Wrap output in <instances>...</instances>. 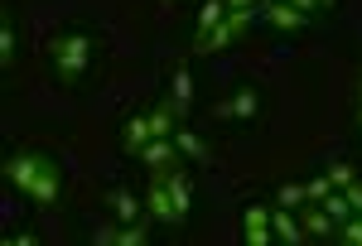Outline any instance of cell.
<instances>
[{"instance_id": "30bf717a", "label": "cell", "mask_w": 362, "mask_h": 246, "mask_svg": "<svg viewBox=\"0 0 362 246\" xmlns=\"http://www.w3.org/2000/svg\"><path fill=\"white\" fill-rule=\"evenodd\" d=\"M169 107L179 111V121L194 111V78H189V68H184V63L169 73Z\"/></svg>"}, {"instance_id": "2e32d148", "label": "cell", "mask_w": 362, "mask_h": 246, "mask_svg": "<svg viewBox=\"0 0 362 246\" xmlns=\"http://www.w3.org/2000/svg\"><path fill=\"white\" fill-rule=\"evenodd\" d=\"M227 20V0H208L203 10H198V34H208L213 25H223Z\"/></svg>"}, {"instance_id": "f546056e", "label": "cell", "mask_w": 362, "mask_h": 246, "mask_svg": "<svg viewBox=\"0 0 362 246\" xmlns=\"http://www.w3.org/2000/svg\"><path fill=\"white\" fill-rule=\"evenodd\" d=\"M169 5H179V0H169Z\"/></svg>"}, {"instance_id": "4fadbf2b", "label": "cell", "mask_w": 362, "mask_h": 246, "mask_svg": "<svg viewBox=\"0 0 362 246\" xmlns=\"http://www.w3.org/2000/svg\"><path fill=\"white\" fill-rule=\"evenodd\" d=\"M121 145H126V155H140L150 145V116H131L121 126Z\"/></svg>"}, {"instance_id": "83f0119b", "label": "cell", "mask_w": 362, "mask_h": 246, "mask_svg": "<svg viewBox=\"0 0 362 246\" xmlns=\"http://www.w3.org/2000/svg\"><path fill=\"white\" fill-rule=\"evenodd\" d=\"M358 126H362V97H358Z\"/></svg>"}, {"instance_id": "cb8c5ba5", "label": "cell", "mask_w": 362, "mask_h": 246, "mask_svg": "<svg viewBox=\"0 0 362 246\" xmlns=\"http://www.w3.org/2000/svg\"><path fill=\"white\" fill-rule=\"evenodd\" d=\"M285 5H295V10H305V15H319V10H329L334 0H285Z\"/></svg>"}, {"instance_id": "ffe728a7", "label": "cell", "mask_w": 362, "mask_h": 246, "mask_svg": "<svg viewBox=\"0 0 362 246\" xmlns=\"http://www.w3.org/2000/svg\"><path fill=\"white\" fill-rule=\"evenodd\" d=\"M334 242H343V246H362V218H358V213H353V218L338 227V237H334Z\"/></svg>"}, {"instance_id": "5bb4252c", "label": "cell", "mask_w": 362, "mask_h": 246, "mask_svg": "<svg viewBox=\"0 0 362 246\" xmlns=\"http://www.w3.org/2000/svg\"><path fill=\"white\" fill-rule=\"evenodd\" d=\"M107 203L116 208V218H121V222H140V198L131 189H112V193H107Z\"/></svg>"}, {"instance_id": "ba28073f", "label": "cell", "mask_w": 362, "mask_h": 246, "mask_svg": "<svg viewBox=\"0 0 362 246\" xmlns=\"http://www.w3.org/2000/svg\"><path fill=\"white\" fill-rule=\"evenodd\" d=\"M261 111V92L256 87H242V92H232L223 107H218V121H251Z\"/></svg>"}, {"instance_id": "7402d4cb", "label": "cell", "mask_w": 362, "mask_h": 246, "mask_svg": "<svg viewBox=\"0 0 362 246\" xmlns=\"http://www.w3.org/2000/svg\"><path fill=\"white\" fill-rule=\"evenodd\" d=\"M276 203L280 208H305L309 198H305V184H285V189L276 193Z\"/></svg>"}, {"instance_id": "3957f363", "label": "cell", "mask_w": 362, "mask_h": 246, "mask_svg": "<svg viewBox=\"0 0 362 246\" xmlns=\"http://www.w3.org/2000/svg\"><path fill=\"white\" fill-rule=\"evenodd\" d=\"M251 25V10H227L223 25H213L208 34H198L194 44H189V54L194 58H208V54H223V49H232V39L242 34V29Z\"/></svg>"}, {"instance_id": "8992f818", "label": "cell", "mask_w": 362, "mask_h": 246, "mask_svg": "<svg viewBox=\"0 0 362 246\" xmlns=\"http://www.w3.org/2000/svg\"><path fill=\"white\" fill-rule=\"evenodd\" d=\"M271 232H276V242H285V246H305L309 242V232H305V222L295 218V208H271Z\"/></svg>"}, {"instance_id": "484cf974", "label": "cell", "mask_w": 362, "mask_h": 246, "mask_svg": "<svg viewBox=\"0 0 362 246\" xmlns=\"http://www.w3.org/2000/svg\"><path fill=\"white\" fill-rule=\"evenodd\" d=\"M116 232H121V227H97L92 242H97V246H116Z\"/></svg>"}, {"instance_id": "9a60e30c", "label": "cell", "mask_w": 362, "mask_h": 246, "mask_svg": "<svg viewBox=\"0 0 362 246\" xmlns=\"http://www.w3.org/2000/svg\"><path fill=\"white\" fill-rule=\"evenodd\" d=\"M174 145H179V155H184V160H208V145H203V140H198L184 121L174 126Z\"/></svg>"}, {"instance_id": "9c48e42d", "label": "cell", "mask_w": 362, "mask_h": 246, "mask_svg": "<svg viewBox=\"0 0 362 246\" xmlns=\"http://www.w3.org/2000/svg\"><path fill=\"white\" fill-rule=\"evenodd\" d=\"M300 222H305V232L314 237V242H334L338 237V222L329 218L324 203H305V208H300Z\"/></svg>"}, {"instance_id": "8fae6325", "label": "cell", "mask_w": 362, "mask_h": 246, "mask_svg": "<svg viewBox=\"0 0 362 246\" xmlns=\"http://www.w3.org/2000/svg\"><path fill=\"white\" fill-rule=\"evenodd\" d=\"M145 213L155 222H174V193H169L165 179H150V193H145Z\"/></svg>"}, {"instance_id": "6da1fadb", "label": "cell", "mask_w": 362, "mask_h": 246, "mask_svg": "<svg viewBox=\"0 0 362 246\" xmlns=\"http://www.w3.org/2000/svg\"><path fill=\"white\" fill-rule=\"evenodd\" d=\"M0 174H5V184L15 193H25L29 203H39V208H54L63 203V174H58V160L49 150H10L5 164H0Z\"/></svg>"}, {"instance_id": "7c38bea8", "label": "cell", "mask_w": 362, "mask_h": 246, "mask_svg": "<svg viewBox=\"0 0 362 246\" xmlns=\"http://www.w3.org/2000/svg\"><path fill=\"white\" fill-rule=\"evenodd\" d=\"M145 116H150V140H169V136H174V126H179V111L169 107V97L160 102V107H150Z\"/></svg>"}, {"instance_id": "ac0fdd59", "label": "cell", "mask_w": 362, "mask_h": 246, "mask_svg": "<svg viewBox=\"0 0 362 246\" xmlns=\"http://www.w3.org/2000/svg\"><path fill=\"white\" fill-rule=\"evenodd\" d=\"M150 242V227L145 222H126L121 232H116V246H145Z\"/></svg>"}, {"instance_id": "e0dca14e", "label": "cell", "mask_w": 362, "mask_h": 246, "mask_svg": "<svg viewBox=\"0 0 362 246\" xmlns=\"http://www.w3.org/2000/svg\"><path fill=\"white\" fill-rule=\"evenodd\" d=\"M0 68L5 73L15 68V25L10 20H0Z\"/></svg>"}, {"instance_id": "4316f807", "label": "cell", "mask_w": 362, "mask_h": 246, "mask_svg": "<svg viewBox=\"0 0 362 246\" xmlns=\"http://www.w3.org/2000/svg\"><path fill=\"white\" fill-rule=\"evenodd\" d=\"M227 10H256V0H227Z\"/></svg>"}, {"instance_id": "603a6c76", "label": "cell", "mask_w": 362, "mask_h": 246, "mask_svg": "<svg viewBox=\"0 0 362 246\" xmlns=\"http://www.w3.org/2000/svg\"><path fill=\"white\" fill-rule=\"evenodd\" d=\"M329 193H334V184H329V174H319V179H309V184H305V198H309V203H324Z\"/></svg>"}, {"instance_id": "5b68a950", "label": "cell", "mask_w": 362, "mask_h": 246, "mask_svg": "<svg viewBox=\"0 0 362 246\" xmlns=\"http://www.w3.org/2000/svg\"><path fill=\"white\" fill-rule=\"evenodd\" d=\"M242 237H247V246L276 242V232H271V208H266V203H247V213H242Z\"/></svg>"}, {"instance_id": "d6986e66", "label": "cell", "mask_w": 362, "mask_h": 246, "mask_svg": "<svg viewBox=\"0 0 362 246\" xmlns=\"http://www.w3.org/2000/svg\"><path fill=\"white\" fill-rule=\"evenodd\" d=\"M324 208H329V218H334L338 222V227H343V222H348V218H353V203H348V198H343V193H329V198H324Z\"/></svg>"}, {"instance_id": "f1b7e54d", "label": "cell", "mask_w": 362, "mask_h": 246, "mask_svg": "<svg viewBox=\"0 0 362 246\" xmlns=\"http://www.w3.org/2000/svg\"><path fill=\"white\" fill-rule=\"evenodd\" d=\"M358 97H362V78H358Z\"/></svg>"}, {"instance_id": "277c9868", "label": "cell", "mask_w": 362, "mask_h": 246, "mask_svg": "<svg viewBox=\"0 0 362 246\" xmlns=\"http://www.w3.org/2000/svg\"><path fill=\"white\" fill-rule=\"evenodd\" d=\"M261 20H266L271 29H280V34H295V29H305L314 15L295 10V5H285V0H266V5H261Z\"/></svg>"}, {"instance_id": "52a82bcc", "label": "cell", "mask_w": 362, "mask_h": 246, "mask_svg": "<svg viewBox=\"0 0 362 246\" xmlns=\"http://www.w3.org/2000/svg\"><path fill=\"white\" fill-rule=\"evenodd\" d=\"M140 164H145L150 174H160V169H179L184 155H179V145H174V136H169V140H150V145L140 150Z\"/></svg>"}, {"instance_id": "44dd1931", "label": "cell", "mask_w": 362, "mask_h": 246, "mask_svg": "<svg viewBox=\"0 0 362 246\" xmlns=\"http://www.w3.org/2000/svg\"><path fill=\"white\" fill-rule=\"evenodd\" d=\"M324 174H329V184H334V189H348V184L358 179V174H353V164H343V160H334Z\"/></svg>"}, {"instance_id": "7a4b0ae2", "label": "cell", "mask_w": 362, "mask_h": 246, "mask_svg": "<svg viewBox=\"0 0 362 246\" xmlns=\"http://www.w3.org/2000/svg\"><path fill=\"white\" fill-rule=\"evenodd\" d=\"M92 58H97V44H92V34L87 29H63L49 39V63H54L58 82H83V73L92 68Z\"/></svg>"}, {"instance_id": "d4e9b609", "label": "cell", "mask_w": 362, "mask_h": 246, "mask_svg": "<svg viewBox=\"0 0 362 246\" xmlns=\"http://www.w3.org/2000/svg\"><path fill=\"white\" fill-rule=\"evenodd\" d=\"M343 193V198H348V203H353V213H362V184L358 179H353V184H348V189H338Z\"/></svg>"}]
</instances>
